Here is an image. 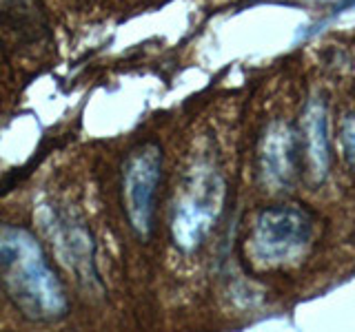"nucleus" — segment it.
I'll return each instance as SVG.
<instances>
[{
    "label": "nucleus",
    "instance_id": "1",
    "mask_svg": "<svg viewBox=\"0 0 355 332\" xmlns=\"http://www.w3.org/2000/svg\"><path fill=\"white\" fill-rule=\"evenodd\" d=\"M0 286L18 313L38 324L60 321L69 313L64 286L42 243L22 226H0Z\"/></svg>",
    "mask_w": 355,
    "mask_h": 332
},
{
    "label": "nucleus",
    "instance_id": "2",
    "mask_svg": "<svg viewBox=\"0 0 355 332\" xmlns=\"http://www.w3.org/2000/svg\"><path fill=\"white\" fill-rule=\"evenodd\" d=\"M225 195L227 184L214 164L198 162L187 171L169 213V232L178 250L191 255L202 246L222 215Z\"/></svg>",
    "mask_w": 355,
    "mask_h": 332
},
{
    "label": "nucleus",
    "instance_id": "3",
    "mask_svg": "<svg viewBox=\"0 0 355 332\" xmlns=\"http://www.w3.org/2000/svg\"><path fill=\"white\" fill-rule=\"evenodd\" d=\"M315 219L300 204H275L260 210L251 230V255L262 266L297 261L313 239Z\"/></svg>",
    "mask_w": 355,
    "mask_h": 332
},
{
    "label": "nucleus",
    "instance_id": "4",
    "mask_svg": "<svg viewBox=\"0 0 355 332\" xmlns=\"http://www.w3.org/2000/svg\"><path fill=\"white\" fill-rule=\"evenodd\" d=\"M162 147L158 142H142L133 149L120 171L122 210L136 235L147 241L153 230L155 197L162 182Z\"/></svg>",
    "mask_w": 355,
    "mask_h": 332
},
{
    "label": "nucleus",
    "instance_id": "5",
    "mask_svg": "<svg viewBox=\"0 0 355 332\" xmlns=\"http://www.w3.org/2000/svg\"><path fill=\"white\" fill-rule=\"evenodd\" d=\"M40 226L51 239V246L58 252L62 264L69 268L76 279L85 288H103L98 264H96V243L92 232L80 219H76L67 213H60L51 204L42 206Z\"/></svg>",
    "mask_w": 355,
    "mask_h": 332
},
{
    "label": "nucleus",
    "instance_id": "6",
    "mask_svg": "<svg viewBox=\"0 0 355 332\" xmlns=\"http://www.w3.org/2000/svg\"><path fill=\"white\" fill-rule=\"evenodd\" d=\"M260 177L271 191H284L302 173V142L291 122L275 120L264 129L258 149Z\"/></svg>",
    "mask_w": 355,
    "mask_h": 332
},
{
    "label": "nucleus",
    "instance_id": "7",
    "mask_svg": "<svg viewBox=\"0 0 355 332\" xmlns=\"http://www.w3.org/2000/svg\"><path fill=\"white\" fill-rule=\"evenodd\" d=\"M300 142H302V158L309 173L315 182H322L329 175L331 166V142H329V120L327 107L322 100H311L304 109L302 124H300Z\"/></svg>",
    "mask_w": 355,
    "mask_h": 332
},
{
    "label": "nucleus",
    "instance_id": "8",
    "mask_svg": "<svg viewBox=\"0 0 355 332\" xmlns=\"http://www.w3.org/2000/svg\"><path fill=\"white\" fill-rule=\"evenodd\" d=\"M0 27L11 38L33 44L47 33V20L36 0H0Z\"/></svg>",
    "mask_w": 355,
    "mask_h": 332
},
{
    "label": "nucleus",
    "instance_id": "9",
    "mask_svg": "<svg viewBox=\"0 0 355 332\" xmlns=\"http://www.w3.org/2000/svg\"><path fill=\"white\" fill-rule=\"evenodd\" d=\"M340 142H342L344 158H347L349 166L355 171V113H349L344 118L340 127Z\"/></svg>",
    "mask_w": 355,
    "mask_h": 332
}]
</instances>
